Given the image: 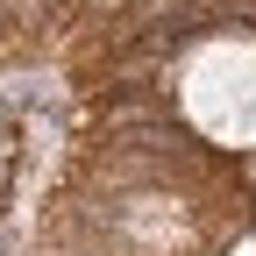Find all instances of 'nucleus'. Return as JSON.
Here are the masks:
<instances>
[{
  "label": "nucleus",
  "instance_id": "1",
  "mask_svg": "<svg viewBox=\"0 0 256 256\" xmlns=\"http://www.w3.org/2000/svg\"><path fill=\"white\" fill-rule=\"evenodd\" d=\"M185 107L200 114L214 136L256 142V50L249 43H214L192 57L185 72Z\"/></svg>",
  "mask_w": 256,
  "mask_h": 256
}]
</instances>
